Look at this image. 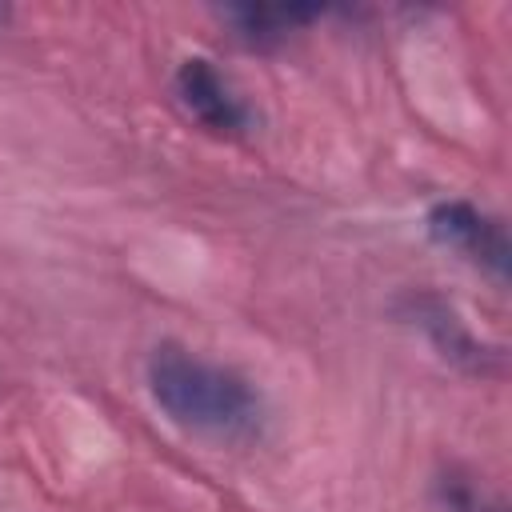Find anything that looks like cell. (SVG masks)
<instances>
[{
	"instance_id": "6da1fadb",
	"label": "cell",
	"mask_w": 512,
	"mask_h": 512,
	"mask_svg": "<svg viewBox=\"0 0 512 512\" xmlns=\"http://www.w3.org/2000/svg\"><path fill=\"white\" fill-rule=\"evenodd\" d=\"M152 400L184 428L208 436H252L260 428V396L252 384L220 364H208L176 344H164L148 360Z\"/></svg>"
},
{
	"instance_id": "7a4b0ae2",
	"label": "cell",
	"mask_w": 512,
	"mask_h": 512,
	"mask_svg": "<svg viewBox=\"0 0 512 512\" xmlns=\"http://www.w3.org/2000/svg\"><path fill=\"white\" fill-rule=\"evenodd\" d=\"M428 232L440 244H448V248L464 252L468 260H476L480 268H488L492 276H500V280L508 276V236L496 220H488L472 204H464V200L436 204L428 212Z\"/></svg>"
},
{
	"instance_id": "3957f363",
	"label": "cell",
	"mask_w": 512,
	"mask_h": 512,
	"mask_svg": "<svg viewBox=\"0 0 512 512\" xmlns=\"http://www.w3.org/2000/svg\"><path fill=\"white\" fill-rule=\"evenodd\" d=\"M176 96L212 132H240L248 124L244 104L232 96V88L224 84V76L204 56H188L176 68Z\"/></svg>"
},
{
	"instance_id": "277c9868",
	"label": "cell",
	"mask_w": 512,
	"mask_h": 512,
	"mask_svg": "<svg viewBox=\"0 0 512 512\" xmlns=\"http://www.w3.org/2000/svg\"><path fill=\"white\" fill-rule=\"evenodd\" d=\"M232 16H236L240 32L252 44H268V40L284 36L292 24L308 20L312 12H304V8H260V4H244V8H232Z\"/></svg>"
}]
</instances>
